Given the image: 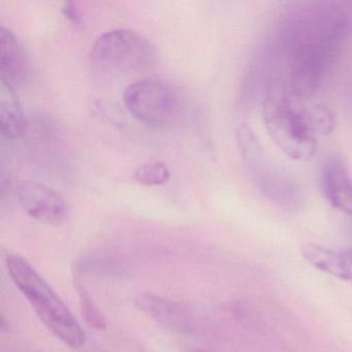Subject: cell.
Masks as SVG:
<instances>
[{
	"instance_id": "cell-15",
	"label": "cell",
	"mask_w": 352,
	"mask_h": 352,
	"mask_svg": "<svg viewBox=\"0 0 352 352\" xmlns=\"http://www.w3.org/2000/svg\"><path fill=\"white\" fill-rule=\"evenodd\" d=\"M63 13L67 19H69L72 23L75 25H82V18L80 15L79 11H78L76 3H72V1H67L63 3Z\"/></svg>"
},
{
	"instance_id": "cell-13",
	"label": "cell",
	"mask_w": 352,
	"mask_h": 352,
	"mask_svg": "<svg viewBox=\"0 0 352 352\" xmlns=\"http://www.w3.org/2000/svg\"><path fill=\"white\" fill-rule=\"evenodd\" d=\"M135 181L144 186H160L168 182L170 172L168 166L162 162H148L135 170Z\"/></svg>"
},
{
	"instance_id": "cell-2",
	"label": "cell",
	"mask_w": 352,
	"mask_h": 352,
	"mask_svg": "<svg viewBox=\"0 0 352 352\" xmlns=\"http://www.w3.org/2000/svg\"><path fill=\"white\" fill-rule=\"evenodd\" d=\"M263 120L267 135L294 160H311L320 137L331 133L335 119L327 107H304L282 80L273 78L263 98Z\"/></svg>"
},
{
	"instance_id": "cell-1",
	"label": "cell",
	"mask_w": 352,
	"mask_h": 352,
	"mask_svg": "<svg viewBox=\"0 0 352 352\" xmlns=\"http://www.w3.org/2000/svg\"><path fill=\"white\" fill-rule=\"evenodd\" d=\"M352 34V1L292 3L280 16L275 50L282 80L300 102L320 90Z\"/></svg>"
},
{
	"instance_id": "cell-5",
	"label": "cell",
	"mask_w": 352,
	"mask_h": 352,
	"mask_svg": "<svg viewBox=\"0 0 352 352\" xmlns=\"http://www.w3.org/2000/svg\"><path fill=\"white\" fill-rule=\"evenodd\" d=\"M156 60V49L147 38L131 30L104 32L94 42L90 65L94 73L115 77L151 67Z\"/></svg>"
},
{
	"instance_id": "cell-9",
	"label": "cell",
	"mask_w": 352,
	"mask_h": 352,
	"mask_svg": "<svg viewBox=\"0 0 352 352\" xmlns=\"http://www.w3.org/2000/svg\"><path fill=\"white\" fill-rule=\"evenodd\" d=\"M30 59L15 34L0 28V75L1 81L12 87L22 86L30 76Z\"/></svg>"
},
{
	"instance_id": "cell-4",
	"label": "cell",
	"mask_w": 352,
	"mask_h": 352,
	"mask_svg": "<svg viewBox=\"0 0 352 352\" xmlns=\"http://www.w3.org/2000/svg\"><path fill=\"white\" fill-rule=\"evenodd\" d=\"M236 137L245 170L259 192L283 209L298 208L300 201L298 184L272 160L254 131L243 123L236 129Z\"/></svg>"
},
{
	"instance_id": "cell-7",
	"label": "cell",
	"mask_w": 352,
	"mask_h": 352,
	"mask_svg": "<svg viewBox=\"0 0 352 352\" xmlns=\"http://www.w3.org/2000/svg\"><path fill=\"white\" fill-rule=\"evenodd\" d=\"M16 195L22 209L38 221L61 226L69 218V206L63 195L42 183L22 181Z\"/></svg>"
},
{
	"instance_id": "cell-3",
	"label": "cell",
	"mask_w": 352,
	"mask_h": 352,
	"mask_svg": "<svg viewBox=\"0 0 352 352\" xmlns=\"http://www.w3.org/2000/svg\"><path fill=\"white\" fill-rule=\"evenodd\" d=\"M7 267L14 283L28 298L45 327L69 347L83 346L86 333L81 324L38 272L16 254L8 255Z\"/></svg>"
},
{
	"instance_id": "cell-11",
	"label": "cell",
	"mask_w": 352,
	"mask_h": 352,
	"mask_svg": "<svg viewBox=\"0 0 352 352\" xmlns=\"http://www.w3.org/2000/svg\"><path fill=\"white\" fill-rule=\"evenodd\" d=\"M135 305L150 318L173 331L185 333L190 327L186 315L176 305L155 294L140 292L135 296Z\"/></svg>"
},
{
	"instance_id": "cell-10",
	"label": "cell",
	"mask_w": 352,
	"mask_h": 352,
	"mask_svg": "<svg viewBox=\"0 0 352 352\" xmlns=\"http://www.w3.org/2000/svg\"><path fill=\"white\" fill-rule=\"evenodd\" d=\"M300 253L319 271L337 279L352 282V248L333 249L307 243L300 249Z\"/></svg>"
},
{
	"instance_id": "cell-12",
	"label": "cell",
	"mask_w": 352,
	"mask_h": 352,
	"mask_svg": "<svg viewBox=\"0 0 352 352\" xmlns=\"http://www.w3.org/2000/svg\"><path fill=\"white\" fill-rule=\"evenodd\" d=\"M0 127L3 137L17 140L26 131V119L15 88L0 81Z\"/></svg>"
},
{
	"instance_id": "cell-14",
	"label": "cell",
	"mask_w": 352,
	"mask_h": 352,
	"mask_svg": "<svg viewBox=\"0 0 352 352\" xmlns=\"http://www.w3.org/2000/svg\"><path fill=\"white\" fill-rule=\"evenodd\" d=\"M77 290L79 292L80 308H81L82 316L84 320L96 329H106L107 322L104 315L100 309L94 304L89 294L81 284H77Z\"/></svg>"
},
{
	"instance_id": "cell-6",
	"label": "cell",
	"mask_w": 352,
	"mask_h": 352,
	"mask_svg": "<svg viewBox=\"0 0 352 352\" xmlns=\"http://www.w3.org/2000/svg\"><path fill=\"white\" fill-rule=\"evenodd\" d=\"M123 102L129 114L148 126H166L177 111V98L172 88L156 79L131 84L123 94Z\"/></svg>"
},
{
	"instance_id": "cell-8",
	"label": "cell",
	"mask_w": 352,
	"mask_h": 352,
	"mask_svg": "<svg viewBox=\"0 0 352 352\" xmlns=\"http://www.w3.org/2000/svg\"><path fill=\"white\" fill-rule=\"evenodd\" d=\"M320 188L329 205L347 215H352V179L341 158L331 153L325 156L320 166Z\"/></svg>"
}]
</instances>
